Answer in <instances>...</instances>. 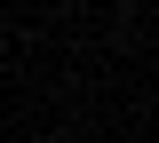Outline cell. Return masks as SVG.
Listing matches in <instances>:
<instances>
[]
</instances>
